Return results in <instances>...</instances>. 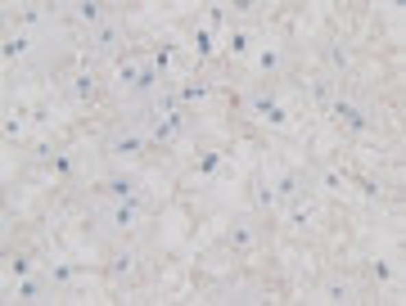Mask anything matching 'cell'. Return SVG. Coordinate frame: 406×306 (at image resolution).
Wrapping results in <instances>:
<instances>
[{
    "label": "cell",
    "instance_id": "6da1fadb",
    "mask_svg": "<svg viewBox=\"0 0 406 306\" xmlns=\"http://www.w3.org/2000/svg\"><path fill=\"white\" fill-rule=\"evenodd\" d=\"M144 149H149V135H144V131H131V126H127V131H118V135L109 140V153H113V163H118V167H131Z\"/></svg>",
    "mask_w": 406,
    "mask_h": 306
},
{
    "label": "cell",
    "instance_id": "7a4b0ae2",
    "mask_svg": "<svg viewBox=\"0 0 406 306\" xmlns=\"http://www.w3.org/2000/svg\"><path fill=\"white\" fill-rule=\"evenodd\" d=\"M249 109L257 113V122H262V126H275V131H280V126H289V109L280 104V99H271V95H253Z\"/></svg>",
    "mask_w": 406,
    "mask_h": 306
},
{
    "label": "cell",
    "instance_id": "3957f363",
    "mask_svg": "<svg viewBox=\"0 0 406 306\" xmlns=\"http://www.w3.org/2000/svg\"><path fill=\"white\" fill-rule=\"evenodd\" d=\"M329 117L339 122V126H348V131H370L366 109H361V104H352V99H334V104H329Z\"/></svg>",
    "mask_w": 406,
    "mask_h": 306
},
{
    "label": "cell",
    "instance_id": "277c9868",
    "mask_svg": "<svg viewBox=\"0 0 406 306\" xmlns=\"http://www.w3.org/2000/svg\"><path fill=\"white\" fill-rule=\"evenodd\" d=\"M181 131H186V117H181V113H172V109H163V113L154 117V131H149V135H154L158 144H167V140H176Z\"/></svg>",
    "mask_w": 406,
    "mask_h": 306
},
{
    "label": "cell",
    "instance_id": "5b68a950",
    "mask_svg": "<svg viewBox=\"0 0 406 306\" xmlns=\"http://www.w3.org/2000/svg\"><path fill=\"white\" fill-rule=\"evenodd\" d=\"M90 45H95L99 55H118V45H122V27L104 18V23L95 27V32H90Z\"/></svg>",
    "mask_w": 406,
    "mask_h": 306
},
{
    "label": "cell",
    "instance_id": "8992f818",
    "mask_svg": "<svg viewBox=\"0 0 406 306\" xmlns=\"http://www.w3.org/2000/svg\"><path fill=\"white\" fill-rule=\"evenodd\" d=\"M136 225H140V203H136V198H118V208H113V230L127 234V230H136Z\"/></svg>",
    "mask_w": 406,
    "mask_h": 306
},
{
    "label": "cell",
    "instance_id": "52a82bcc",
    "mask_svg": "<svg viewBox=\"0 0 406 306\" xmlns=\"http://www.w3.org/2000/svg\"><path fill=\"white\" fill-rule=\"evenodd\" d=\"M226 50H231L235 59H249L253 50H257V45H253V32H249V27H235V32L226 36Z\"/></svg>",
    "mask_w": 406,
    "mask_h": 306
},
{
    "label": "cell",
    "instance_id": "ba28073f",
    "mask_svg": "<svg viewBox=\"0 0 406 306\" xmlns=\"http://www.w3.org/2000/svg\"><path fill=\"white\" fill-rule=\"evenodd\" d=\"M190 50H194L199 59H212L217 55V36H212L208 27H194V32H190Z\"/></svg>",
    "mask_w": 406,
    "mask_h": 306
},
{
    "label": "cell",
    "instance_id": "9c48e42d",
    "mask_svg": "<svg viewBox=\"0 0 406 306\" xmlns=\"http://www.w3.org/2000/svg\"><path fill=\"white\" fill-rule=\"evenodd\" d=\"M68 90H73V99H81V104H90L95 99V90H99V81L90 72H77L73 81H68Z\"/></svg>",
    "mask_w": 406,
    "mask_h": 306
},
{
    "label": "cell",
    "instance_id": "30bf717a",
    "mask_svg": "<svg viewBox=\"0 0 406 306\" xmlns=\"http://www.w3.org/2000/svg\"><path fill=\"white\" fill-rule=\"evenodd\" d=\"M226 243H231L235 252H249L253 243H257V230H253V225H244V221H240V225H231V234H226Z\"/></svg>",
    "mask_w": 406,
    "mask_h": 306
},
{
    "label": "cell",
    "instance_id": "8fae6325",
    "mask_svg": "<svg viewBox=\"0 0 406 306\" xmlns=\"http://www.w3.org/2000/svg\"><path fill=\"white\" fill-rule=\"evenodd\" d=\"M320 189H325V194H334V198H343V194H348V176L334 171V167H325V171H320Z\"/></svg>",
    "mask_w": 406,
    "mask_h": 306
},
{
    "label": "cell",
    "instance_id": "7c38bea8",
    "mask_svg": "<svg viewBox=\"0 0 406 306\" xmlns=\"http://www.w3.org/2000/svg\"><path fill=\"white\" fill-rule=\"evenodd\" d=\"M348 297H352L348 279H325L320 284V302H348Z\"/></svg>",
    "mask_w": 406,
    "mask_h": 306
},
{
    "label": "cell",
    "instance_id": "4fadbf2b",
    "mask_svg": "<svg viewBox=\"0 0 406 306\" xmlns=\"http://www.w3.org/2000/svg\"><path fill=\"white\" fill-rule=\"evenodd\" d=\"M73 14H77V23H86L90 32H95L99 23H104V14H99V5H95V0H81V5H73Z\"/></svg>",
    "mask_w": 406,
    "mask_h": 306
},
{
    "label": "cell",
    "instance_id": "5bb4252c",
    "mask_svg": "<svg viewBox=\"0 0 406 306\" xmlns=\"http://www.w3.org/2000/svg\"><path fill=\"white\" fill-rule=\"evenodd\" d=\"M285 221H289L294 230H307L312 221H316V208H307V203H294V208L285 212Z\"/></svg>",
    "mask_w": 406,
    "mask_h": 306
},
{
    "label": "cell",
    "instance_id": "9a60e30c",
    "mask_svg": "<svg viewBox=\"0 0 406 306\" xmlns=\"http://www.w3.org/2000/svg\"><path fill=\"white\" fill-rule=\"evenodd\" d=\"M109 275H113V279H131V275H136V252H118L113 266H109Z\"/></svg>",
    "mask_w": 406,
    "mask_h": 306
},
{
    "label": "cell",
    "instance_id": "2e32d148",
    "mask_svg": "<svg viewBox=\"0 0 406 306\" xmlns=\"http://www.w3.org/2000/svg\"><path fill=\"white\" fill-rule=\"evenodd\" d=\"M18 302H45V284H41V279H32V275L18 279Z\"/></svg>",
    "mask_w": 406,
    "mask_h": 306
},
{
    "label": "cell",
    "instance_id": "e0dca14e",
    "mask_svg": "<svg viewBox=\"0 0 406 306\" xmlns=\"http://www.w3.org/2000/svg\"><path fill=\"white\" fill-rule=\"evenodd\" d=\"M257 55V72H275L280 68V50L275 45H262V50H253Z\"/></svg>",
    "mask_w": 406,
    "mask_h": 306
},
{
    "label": "cell",
    "instance_id": "ac0fdd59",
    "mask_svg": "<svg viewBox=\"0 0 406 306\" xmlns=\"http://www.w3.org/2000/svg\"><path fill=\"white\" fill-rule=\"evenodd\" d=\"M312 99H316V104H325V109H329V104H334V86H329V81H325V76H316V81H312Z\"/></svg>",
    "mask_w": 406,
    "mask_h": 306
},
{
    "label": "cell",
    "instance_id": "d6986e66",
    "mask_svg": "<svg viewBox=\"0 0 406 306\" xmlns=\"http://www.w3.org/2000/svg\"><path fill=\"white\" fill-rule=\"evenodd\" d=\"M73 279H77V270H73L68 262H55V266H50V284L64 288V284H73Z\"/></svg>",
    "mask_w": 406,
    "mask_h": 306
},
{
    "label": "cell",
    "instance_id": "ffe728a7",
    "mask_svg": "<svg viewBox=\"0 0 406 306\" xmlns=\"http://www.w3.org/2000/svg\"><path fill=\"white\" fill-rule=\"evenodd\" d=\"M208 95H212V86H208V81H203V86H199V81L181 86V99H186V104H199V99H208Z\"/></svg>",
    "mask_w": 406,
    "mask_h": 306
},
{
    "label": "cell",
    "instance_id": "44dd1931",
    "mask_svg": "<svg viewBox=\"0 0 406 306\" xmlns=\"http://www.w3.org/2000/svg\"><path fill=\"white\" fill-rule=\"evenodd\" d=\"M329 64L339 68V72H348V68H352V50H348V45H329Z\"/></svg>",
    "mask_w": 406,
    "mask_h": 306
},
{
    "label": "cell",
    "instance_id": "7402d4cb",
    "mask_svg": "<svg viewBox=\"0 0 406 306\" xmlns=\"http://www.w3.org/2000/svg\"><path fill=\"white\" fill-rule=\"evenodd\" d=\"M27 50H32L27 36H10V41H5V59H18V55H27Z\"/></svg>",
    "mask_w": 406,
    "mask_h": 306
},
{
    "label": "cell",
    "instance_id": "603a6c76",
    "mask_svg": "<svg viewBox=\"0 0 406 306\" xmlns=\"http://www.w3.org/2000/svg\"><path fill=\"white\" fill-rule=\"evenodd\" d=\"M199 171H203V176H217L221 171V153H199Z\"/></svg>",
    "mask_w": 406,
    "mask_h": 306
},
{
    "label": "cell",
    "instance_id": "cb8c5ba5",
    "mask_svg": "<svg viewBox=\"0 0 406 306\" xmlns=\"http://www.w3.org/2000/svg\"><path fill=\"white\" fill-rule=\"evenodd\" d=\"M32 270H36V266L27 262V257H14V262H10V275H14V279H27Z\"/></svg>",
    "mask_w": 406,
    "mask_h": 306
},
{
    "label": "cell",
    "instance_id": "d4e9b609",
    "mask_svg": "<svg viewBox=\"0 0 406 306\" xmlns=\"http://www.w3.org/2000/svg\"><path fill=\"white\" fill-rule=\"evenodd\" d=\"M271 189H275V194H289V198H294V194H298V176H280Z\"/></svg>",
    "mask_w": 406,
    "mask_h": 306
},
{
    "label": "cell",
    "instance_id": "484cf974",
    "mask_svg": "<svg viewBox=\"0 0 406 306\" xmlns=\"http://www.w3.org/2000/svg\"><path fill=\"white\" fill-rule=\"evenodd\" d=\"M375 279H379V284H393V279H397L393 262H375Z\"/></svg>",
    "mask_w": 406,
    "mask_h": 306
},
{
    "label": "cell",
    "instance_id": "4316f807",
    "mask_svg": "<svg viewBox=\"0 0 406 306\" xmlns=\"http://www.w3.org/2000/svg\"><path fill=\"white\" fill-rule=\"evenodd\" d=\"M154 86H158V81H154V68H140V81H136V90H140V95H149Z\"/></svg>",
    "mask_w": 406,
    "mask_h": 306
},
{
    "label": "cell",
    "instance_id": "83f0119b",
    "mask_svg": "<svg viewBox=\"0 0 406 306\" xmlns=\"http://www.w3.org/2000/svg\"><path fill=\"white\" fill-rule=\"evenodd\" d=\"M23 131H27V122H23V117H5V135H10V140H18Z\"/></svg>",
    "mask_w": 406,
    "mask_h": 306
},
{
    "label": "cell",
    "instance_id": "f1b7e54d",
    "mask_svg": "<svg viewBox=\"0 0 406 306\" xmlns=\"http://www.w3.org/2000/svg\"><path fill=\"white\" fill-rule=\"evenodd\" d=\"M257 208H266V212L275 208V189H257Z\"/></svg>",
    "mask_w": 406,
    "mask_h": 306
},
{
    "label": "cell",
    "instance_id": "f546056e",
    "mask_svg": "<svg viewBox=\"0 0 406 306\" xmlns=\"http://www.w3.org/2000/svg\"><path fill=\"white\" fill-rule=\"evenodd\" d=\"M41 18H45V14L36 10V5H27V10H23V23H27V27H32V23H41Z\"/></svg>",
    "mask_w": 406,
    "mask_h": 306
},
{
    "label": "cell",
    "instance_id": "4dcf8cb0",
    "mask_svg": "<svg viewBox=\"0 0 406 306\" xmlns=\"http://www.w3.org/2000/svg\"><path fill=\"white\" fill-rule=\"evenodd\" d=\"M55 171L59 176H73V158H59V153H55Z\"/></svg>",
    "mask_w": 406,
    "mask_h": 306
},
{
    "label": "cell",
    "instance_id": "1f68e13d",
    "mask_svg": "<svg viewBox=\"0 0 406 306\" xmlns=\"http://www.w3.org/2000/svg\"><path fill=\"white\" fill-rule=\"evenodd\" d=\"M113 194H118V198H131V180H113Z\"/></svg>",
    "mask_w": 406,
    "mask_h": 306
}]
</instances>
